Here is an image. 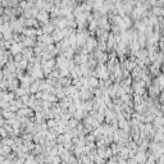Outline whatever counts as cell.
<instances>
[{
	"instance_id": "obj_1",
	"label": "cell",
	"mask_w": 164,
	"mask_h": 164,
	"mask_svg": "<svg viewBox=\"0 0 164 164\" xmlns=\"http://www.w3.org/2000/svg\"><path fill=\"white\" fill-rule=\"evenodd\" d=\"M36 21L40 23V27L44 26V25H48L49 21H50V16L46 10H39V13L36 16Z\"/></svg>"
},
{
	"instance_id": "obj_2",
	"label": "cell",
	"mask_w": 164,
	"mask_h": 164,
	"mask_svg": "<svg viewBox=\"0 0 164 164\" xmlns=\"http://www.w3.org/2000/svg\"><path fill=\"white\" fill-rule=\"evenodd\" d=\"M78 97H80L81 101H89L94 97V95L89 89H83V87H81V89L78 90Z\"/></svg>"
},
{
	"instance_id": "obj_3",
	"label": "cell",
	"mask_w": 164,
	"mask_h": 164,
	"mask_svg": "<svg viewBox=\"0 0 164 164\" xmlns=\"http://www.w3.org/2000/svg\"><path fill=\"white\" fill-rule=\"evenodd\" d=\"M22 45H23V48H35L36 46V37H26L22 40Z\"/></svg>"
},
{
	"instance_id": "obj_4",
	"label": "cell",
	"mask_w": 164,
	"mask_h": 164,
	"mask_svg": "<svg viewBox=\"0 0 164 164\" xmlns=\"http://www.w3.org/2000/svg\"><path fill=\"white\" fill-rule=\"evenodd\" d=\"M22 49H23V45H22L21 42H13L12 46H10V49H9V51L14 57V55H17V54H19L22 51Z\"/></svg>"
},
{
	"instance_id": "obj_5",
	"label": "cell",
	"mask_w": 164,
	"mask_h": 164,
	"mask_svg": "<svg viewBox=\"0 0 164 164\" xmlns=\"http://www.w3.org/2000/svg\"><path fill=\"white\" fill-rule=\"evenodd\" d=\"M51 39H53V41H54V44H57V42H60L64 37H63V34H62V31L60 30H58V28H55L53 32H51Z\"/></svg>"
},
{
	"instance_id": "obj_6",
	"label": "cell",
	"mask_w": 164,
	"mask_h": 164,
	"mask_svg": "<svg viewBox=\"0 0 164 164\" xmlns=\"http://www.w3.org/2000/svg\"><path fill=\"white\" fill-rule=\"evenodd\" d=\"M21 54L23 55L25 59H31L32 57H34V48H23L21 51Z\"/></svg>"
},
{
	"instance_id": "obj_7",
	"label": "cell",
	"mask_w": 164,
	"mask_h": 164,
	"mask_svg": "<svg viewBox=\"0 0 164 164\" xmlns=\"http://www.w3.org/2000/svg\"><path fill=\"white\" fill-rule=\"evenodd\" d=\"M30 95H35L36 92H39L40 91V81L37 80V81H35V82H32L31 85H30Z\"/></svg>"
},
{
	"instance_id": "obj_8",
	"label": "cell",
	"mask_w": 164,
	"mask_h": 164,
	"mask_svg": "<svg viewBox=\"0 0 164 164\" xmlns=\"http://www.w3.org/2000/svg\"><path fill=\"white\" fill-rule=\"evenodd\" d=\"M40 28H41V31H42V34H45V35H51V32L55 30V27H54L53 25H50V23L44 25V26H41Z\"/></svg>"
},
{
	"instance_id": "obj_9",
	"label": "cell",
	"mask_w": 164,
	"mask_h": 164,
	"mask_svg": "<svg viewBox=\"0 0 164 164\" xmlns=\"http://www.w3.org/2000/svg\"><path fill=\"white\" fill-rule=\"evenodd\" d=\"M78 92V90L76 89L74 86H68V87H65L64 89V94H65V96H72V95H74V94H77Z\"/></svg>"
},
{
	"instance_id": "obj_10",
	"label": "cell",
	"mask_w": 164,
	"mask_h": 164,
	"mask_svg": "<svg viewBox=\"0 0 164 164\" xmlns=\"http://www.w3.org/2000/svg\"><path fill=\"white\" fill-rule=\"evenodd\" d=\"M2 117L4 118V121H10V119L16 118V113H12L9 110H2Z\"/></svg>"
},
{
	"instance_id": "obj_11",
	"label": "cell",
	"mask_w": 164,
	"mask_h": 164,
	"mask_svg": "<svg viewBox=\"0 0 164 164\" xmlns=\"http://www.w3.org/2000/svg\"><path fill=\"white\" fill-rule=\"evenodd\" d=\"M78 123H80V122H78V121H76L74 118H71L69 121L67 122V129H73V128H76ZM67 129H65V131H67Z\"/></svg>"
},
{
	"instance_id": "obj_12",
	"label": "cell",
	"mask_w": 164,
	"mask_h": 164,
	"mask_svg": "<svg viewBox=\"0 0 164 164\" xmlns=\"http://www.w3.org/2000/svg\"><path fill=\"white\" fill-rule=\"evenodd\" d=\"M45 123H46L48 129H54V128H55V127L58 126V123H57L55 119H48V121H46Z\"/></svg>"
},
{
	"instance_id": "obj_13",
	"label": "cell",
	"mask_w": 164,
	"mask_h": 164,
	"mask_svg": "<svg viewBox=\"0 0 164 164\" xmlns=\"http://www.w3.org/2000/svg\"><path fill=\"white\" fill-rule=\"evenodd\" d=\"M95 141H96V137H95L92 134L85 135V143H86V144H92V143H95Z\"/></svg>"
},
{
	"instance_id": "obj_14",
	"label": "cell",
	"mask_w": 164,
	"mask_h": 164,
	"mask_svg": "<svg viewBox=\"0 0 164 164\" xmlns=\"http://www.w3.org/2000/svg\"><path fill=\"white\" fill-rule=\"evenodd\" d=\"M127 121L126 119H121V121H118L117 122V126H118V129H124V127L127 126Z\"/></svg>"
},
{
	"instance_id": "obj_15",
	"label": "cell",
	"mask_w": 164,
	"mask_h": 164,
	"mask_svg": "<svg viewBox=\"0 0 164 164\" xmlns=\"http://www.w3.org/2000/svg\"><path fill=\"white\" fill-rule=\"evenodd\" d=\"M95 118V121L99 123V124H101V123H104V115L103 114H100V113H96V115L94 117Z\"/></svg>"
},
{
	"instance_id": "obj_16",
	"label": "cell",
	"mask_w": 164,
	"mask_h": 164,
	"mask_svg": "<svg viewBox=\"0 0 164 164\" xmlns=\"http://www.w3.org/2000/svg\"><path fill=\"white\" fill-rule=\"evenodd\" d=\"M96 155L99 158L105 159V149H96ZM106 160V159H105Z\"/></svg>"
},
{
	"instance_id": "obj_17",
	"label": "cell",
	"mask_w": 164,
	"mask_h": 164,
	"mask_svg": "<svg viewBox=\"0 0 164 164\" xmlns=\"http://www.w3.org/2000/svg\"><path fill=\"white\" fill-rule=\"evenodd\" d=\"M67 164H78V163H77V158H76L73 154H71V157H69L68 160H67Z\"/></svg>"
},
{
	"instance_id": "obj_18",
	"label": "cell",
	"mask_w": 164,
	"mask_h": 164,
	"mask_svg": "<svg viewBox=\"0 0 164 164\" xmlns=\"http://www.w3.org/2000/svg\"><path fill=\"white\" fill-rule=\"evenodd\" d=\"M22 60H23V55H22L21 53H19V54H17V55H14V57H13V62H14V63H21Z\"/></svg>"
},
{
	"instance_id": "obj_19",
	"label": "cell",
	"mask_w": 164,
	"mask_h": 164,
	"mask_svg": "<svg viewBox=\"0 0 164 164\" xmlns=\"http://www.w3.org/2000/svg\"><path fill=\"white\" fill-rule=\"evenodd\" d=\"M113 157V152H112V150H110V148H105V159L108 160L109 158H112Z\"/></svg>"
},
{
	"instance_id": "obj_20",
	"label": "cell",
	"mask_w": 164,
	"mask_h": 164,
	"mask_svg": "<svg viewBox=\"0 0 164 164\" xmlns=\"http://www.w3.org/2000/svg\"><path fill=\"white\" fill-rule=\"evenodd\" d=\"M5 137H8V132L5 131V128L2 126V127H0V138H5Z\"/></svg>"
},
{
	"instance_id": "obj_21",
	"label": "cell",
	"mask_w": 164,
	"mask_h": 164,
	"mask_svg": "<svg viewBox=\"0 0 164 164\" xmlns=\"http://www.w3.org/2000/svg\"><path fill=\"white\" fill-rule=\"evenodd\" d=\"M60 163H62V159L59 155H55L51 158V164H60Z\"/></svg>"
},
{
	"instance_id": "obj_22",
	"label": "cell",
	"mask_w": 164,
	"mask_h": 164,
	"mask_svg": "<svg viewBox=\"0 0 164 164\" xmlns=\"http://www.w3.org/2000/svg\"><path fill=\"white\" fill-rule=\"evenodd\" d=\"M21 100H22V103L25 104V106L27 105V103H28V100H30V95H25V96H22L21 97Z\"/></svg>"
},
{
	"instance_id": "obj_23",
	"label": "cell",
	"mask_w": 164,
	"mask_h": 164,
	"mask_svg": "<svg viewBox=\"0 0 164 164\" xmlns=\"http://www.w3.org/2000/svg\"><path fill=\"white\" fill-rule=\"evenodd\" d=\"M25 162H26L25 159H22V158H18V157H17V159L13 162V164H25Z\"/></svg>"
},
{
	"instance_id": "obj_24",
	"label": "cell",
	"mask_w": 164,
	"mask_h": 164,
	"mask_svg": "<svg viewBox=\"0 0 164 164\" xmlns=\"http://www.w3.org/2000/svg\"><path fill=\"white\" fill-rule=\"evenodd\" d=\"M127 164H138V163L136 162V159H135V157H134V158H128V159H127Z\"/></svg>"
},
{
	"instance_id": "obj_25",
	"label": "cell",
	"mask_w": 164,
	"mask_h": 164,
	"mask_svg": "<svg viewBox=\"0 0 164 164\" xmlns=\"http://www.w3.org/2000/svg\"><path fill=\"white\" fill-rule=\"evenodd\" d=\"M3 80V72H2V69H0V81Z\"/></svg>"
},
{
	"instance_id": "obj_26",
	"label": "cell",
	"mask_w": 164,
	"mask_h": 164,
	"mask_svg": "<svg viewBox=\"0 0 164 164\" xmlns=\"http://www.w3.org/2000/svg\"><path fill=\"white\" fill-rule=\"evenodd\" d=\"M0 40H3V34H2V31H0Z\"/></svg>"
}]
</instances>
